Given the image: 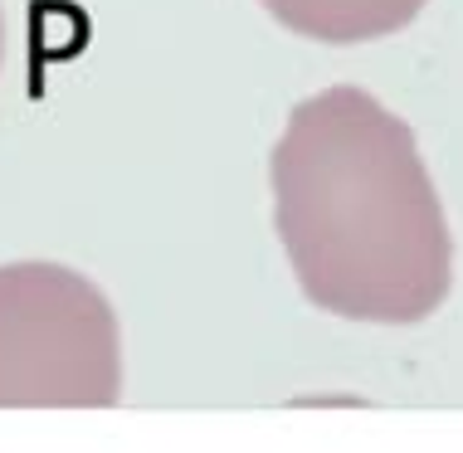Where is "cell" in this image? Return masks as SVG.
Here are the masks:
<instances>
[{
	"label": "cell",
	"instance_id": "obj_1",
	"mask_svg": "<svg viewBox=\"0 0 463 453\" xmlns=\"http://www.w3.org/2000/svg\"><path fill=\"white\" fill-rule=\"evenodd\" d=\"M273 224L307 302L346 322H424L454 239L415 132L361 88L303 98L269 161Z\"/></svg>",
	"mask_w": 463,
	"mask_h": 453
},
{
	"label": "cell",
	"instance_id": "obj_2",
	"mask_svg": "<svg viewBox=\"0 0 463 453\" xmlns=\"http://www.w3.org/2000/svg\"><path fill=\"white\" fill-rule=\"evenodd\" d=\"M122 342L108 297L59 263L0 269V410H108Z\"/></svg>",
	"mask_w": 463,
	"mask_h": 453
},
{
	"label": "cell",
	"instance_id": "obj_3",
	"mask_svg": "<svg viewBox=\"0 0 463 453\" xmlns=\"http://www.w3.org/2000/svg\"><path fill=\"white\" fill-rule=\"evenodd\" d=\"M283 30L317 44H366L405 30L430 0H259Z\"/></svg>",
	"mask_w": 463,
	"mask_h": 453
},
{
	"label": "cell",
	"instance_id": "obj_4",
	"mask_svg": "<svg viewBox=\"0 0 463 453\" xmlns=\"http://www.w3.org/2000/svg\"><path fill=\"white\" fill-rule=\"evenodd\" d=\"M0 54H5V20H0Z\"/></svg>",
	"mask_w": 463,
	"mask_h": 453
}]
</instances>
